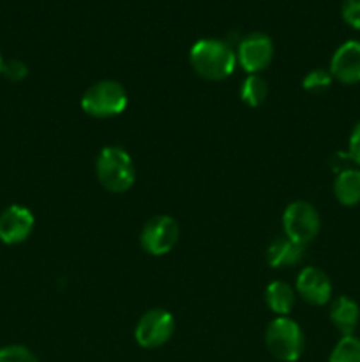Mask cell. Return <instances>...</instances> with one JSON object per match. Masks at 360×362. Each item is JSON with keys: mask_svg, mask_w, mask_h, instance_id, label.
<instances>
[{"mask_svg": "<svg viewBox=\"0 0 360 362\" xmlns=\"http://www.w3.org/2000/svg\"><path fill=\"white\" fill-rule=\"evenodd\" d=\"M332 81H334V78H332L330 71L318 67V69L309 71V73L304 76L302 87L304 90L311 92V94H321V92L330 88Z\"/></svg>", "mask_w": 360, "mask_h": 362, "instance_id": "cell-18", "label": "cell"}, {"mask_svg": "<svg viewBox=\"0 0 360 362\" xmlns=\"http://www.w3.org/2000/svg\"><path fill=\"white\" fill-rule=\"evenodd\" d=\"M274 57V45L272 39L263 32L247 34L236 48V59L244 71L249 74H258L267 69Z\"/></svg>", "mask_w": 360, "mask_h": 362, "instance_id": "cell-8", "label": "cell"}, {"mask_svg": "<svg viewBox=\"0 0 360 362\" xmlns=\"http://www.w3.org/2000/svg\"><path fill=\"white\" fill-rule=\"evenodd\" d=\"M191 67L198 76L208 81H221L233 73L236 55L232 46L221 39H200L189 52Z\"/></svg>", "mask_w": 360, "mask_h": 362, "instance_id": "cell-1", "label": "cell"}, {"mask_svg": "<svg viewBox=\"0 0 360 362\" xmlns=\"http://www.w3.org/2000/svg\"><path fill=\"white\" fill-rule=\"evenodd\" d=\"M304 247L302 244H296L289 240L288 237H275L267 250V262L270 267H292L296 265L304 257Z\"/></svg>", "mask_w": 360, "mask_h": 362, "instance_id": "cell-13", "label": "cell"}, {"mask_svg": "<svg viewBox=\"0 0 360 362\" xmlns=\"http://www.w3.org/2000/svg\"><path fill=\"white\" fill-rule=\"evenodd\" d=\"M2 74L9 81H16L18 83V81H21L23 78H27L28 67H27V64L21 62V60H18V59L7 60V62H4Z\"/></svg>", "mask_w": 360, "mask_h": 362, "instance_id": "cell-21", "label": "cell"}, {"mask_svg": "<svg viewBox=\"0 0 360 362\" xmlns=\"http://www.w3.org/2000/svg\"><path fill=\"white\" fill-rule=\"evenodd\" d=\"M348 159L355 163L356 166H360V120L355 124L352 134H349Z\"/></svg>", "mask_w": 360, "mask_h": 362, "instance_id": "cell-22", "label": "cell"}, {"mask_svg": "<svg viewBox=\"0 0 360 362\" xmlns=\"http://www.w3.org/2000/svg\"><path fill=\"white\" fill-rule=\"evenodd\" d=\"M175 332V318L166 310L147 311L143 317L138 320L134 329V339L143 349H159L166 345L172 339Z\"/></svg>", "mask_w": 360, "mask_h": 362, "instance_id": "cell-7", "label": "cell"}, {"mask_svg": "<svg viewBox=\"0 0 360 362\" xmlns=\"http://www.w3.org/2000/svg\"><path fill=\"white\" fill-rule=\"evenodd\" d=\"M34 214L23 205H11L0 214V240L4 244H21L34 230Z\"/></svg>", "mask_w": 360, "mask_h": 362, "instance_id": "cell-10", "label": "cell"}, {"mask_svg": "<svg viewBox=\"0 0 360 362\" xmlns=\"http://www.w3.org/2000/svg\"><path fill=\"white\" fill-rule=\"evenodd\" d=\"M284 235L296 244L307 246L318 237L321 228L320 214L307 202H293L282 214Z\"/></svg>", "mask_w": 360, "mask_h": 362, "instance_id": "cell-5", "label": "cell"}, {"mask_svg": "<svg viewBox=\"0 0 360 362\" xmlns=\"http://www.w3.org/2000/svg\"><path fill=\"white\" fill-rule=\"evenodd\" d=\"M265 303L277 317H286L295 304V290L284 281H272L265 288Z\"/></svg>", "mask_w": 360, "mask_h": 362, "instance_id": "cell-15", "label": "cell"}, {"mask_svg": "<svg viewBox=\"0 0 360 362\" xmlns=\"http://www.w3.org/2000/svg\"><path fill=\"white\" fill-rule=\"evenodd\" d=\"M268 94L267 81L260 74H249L240 87V98L251 108H258L265 103Z\"/></svg>", "mask_w": 360, "mask_h": 362, "instance_id": "cell-16", "label": "cell"}, {"mask_svg": "<svg viewBox=\"0 0 360 362\" xmlns=\"http://www.w3.org/2000/svg\"><path fill=\"white\" fill-rule=\"evenodd\" d=\"M81 108L94 119L116 117L127 108V92L119 81L101 80L85 90Z\"/></svg>", "mask_w": 360, "mask_h": 362, "instance_id": "cell-4", "label": "cell"}, {"mask_svg": "<svg viewBox=\"0 0 360 362\" xmlns=\"http://www.w3.org/2000/svg\"><path fill=\"white\" fill-rule=\"evenodd\" d=\"M95 175L109 193H126L136 180V170L127 151L109 145L102 148L95 159Z\"/></svg>", "mask_w": 360, "mask_h": 362, "instance_id": "cell-2", "label": "cell"}, {"mask_svg": "<svg viewBox=\"0 0 360 362\" xmlns=\"http://www.w3.org/2000/svg\"><path fill=\"white\" fill-rule=\"evenodd\" d=\"M330 322L342 336H352L360 322V306L348 296H339L330 304Z\"/></svg>", "mask_w": 360, "mask_h": 362, "instance_id": "cell-12", "label": "cell"}, {"mask_svg": "<svg viewBox=\"0 0 360 362\" xmlns=\"http://www.w3.org/2000/svg\"><path fill=\"white\" fill-rule=\"evenodd\" d=\"M328 362H360V338L342 336L332 350Z\"/></svg>", "mask_w": 360, "mask_h": 362, "instance_id": "cell-17", "label": "cell"}, {"mask_svg": "<svg viewBox=\"0 0 360 362\" xmlns=\"http://www.w3.org/2000/svg\"><path fill=\"white\" fill-rule=\"evenodd\" d=\"M295 292L313 306H325L332 299L330 278L318 267H306L296 276Z\"/></svg>", "mask_w": 360, "mask_h": 362, "instance_id": "cell-11", "label": "cell"}, {"mask_svg": "<svg viewBox=\"0 0 360 362\" xmlns=\"http://www.w3.org/2000/svg\"><path fill=\"white\" fill-rule=\"evenodd\" d=\"M341 14L349 27L360 30V0H342Z\"/></svg>", "mask_w": 360, "mask_h": 362, "instance_id": "cell-20", "label": "cell"}, {"mask_svg": "<svg viewBox=\"0 0 360 362\" xmlns=\"http://www.w3.org/2000/svg\"><path fill=\"white\" fill-rule=\"evenodd\" d=\"M265 345L277 361L295 362L304 354L306 338L295 320L288 317H277L268 324L265 331Z\"/></svg>", "mask_w": 360, "mask_h": 362, "instance_id": "cell-3", "label": "cell"}, {"mask_svg": "<svg viewBox=\"0 0 360 362\" xmlns=\"http://www.w3.org/2000/svg\"><path fill=\"white\" fill-rule=\"evenodd\" d=\"M335 200L344 207L360 204V170L342 168L334 180Z\"/></svg>", "mask_w": 360, "mask_h": 362, "instance_id": "cell-14", "label": "cell"}, {"mask_svg": "<svg viewBox=\"0 0 360 362\" xmlns=\"http://www.w3.org/2000/svg\"><path fill=\"white\" fill-rule=\"evenodd\" d=\"M0 362H39L37 357L21 345H9L0 349Z\"/></svg>", "mask_w": 360, "mask_h": 362, "instance_id": "cell-19", "label": "cell"}, {"mask_svg": "<svg viewBox=\"0 0 360 362\" xmlns=\"http://www.w3.org/2000/svg\"><path fill=\"white\" fill-rule=\"evenodd\" d=\"M180 239V226L172 216H155L145 223L140 233L141 250L150 257H164Z\"/></svg>", "mask_w": 360, "mask_h": 362, "instance_id": "cell-6", "label": "cell"}, {"mask_svg": "<svg viewBox=\"0 0 360 362\" xmlns=\"http://www.w3.org/2000/svg\"><path fill=\"white\" fill-rule=\"evenodd\" d=\"M328 71L339 83H360V41L349 39V41L342 42L332 55Z\"/></svg>", "mask_w": 360, "mask_h": 362, "instance_id": "cell-9", "label": "cell"}, {"mask_svg": "<svg viewBox=\"0 0 360 362\" xmlns=\"http://www.w3.org/2000/svg\"><path fill=\"white\" fill-rule=\"evenodd\" d=\"M4 62H6V60H4L2 53H0V74H2V71H4Z\"/></svg>", "mask_w": 360, "mask_h": 362, "instance_id": "cell-23", "label": "cell"}]
</instances>
